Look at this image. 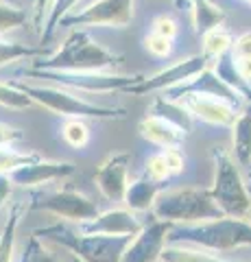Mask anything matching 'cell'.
Wrapping results in <instances>:
<instances>
[{
    "label": "cell",
    "instance_id": "f546056e",
    "mask_svg": "<svg viewBox=\"0 0 251 262\" xmlns=\"http://www.w3.org/2000/svg\"><path fill=\"white\" fill-rule=\"evenodd\" d=\"M22 262H59L48 249H44V245L37 241V236H31L27 249L22 253Z\"/></svg>",
    "mask_w": 251,
    "mask_h": 262
},
{
    "label": "cell",
    "instance_id": "603a6c76",
    "mask_svg": "<svg viewBox=\"0 0 251 262\" xmlns=\"http://www.w3.org/2000/svg\"><path fill=\"white\" fill-rule=\"evenodd\" d=\"M153 114H159V116H164L168 120H173L177 122L181 129L186 131H190V114L186 112L179 103H175V101H166V98H157L155 105H153Z\"/></svg>",
    "mask_w": 251,
    "mask_h": 262
},
{
    "label": "cell",
    "instance_id": "44dd1931",
    "mask_svg": "<svg viewBox=\"0 0 251 262\" xmlns=\"http://www.w3.org/2000/svg\"><path fill=\"white\" fill-rule=\"evenodd\" d=\"M162 262H227L218 256H212L203 249H192V247H181L179 243H171L162 249Z\"/></svg>",
    "mask_w": 251,
    "mask_h": 262
},
{
    "label": "cell",
    "instance_id": "d4e9b609",
    "mask_svg": "<svg viewBox=\"0 0 251 262\" xmlns=\"http://www.w3.org/2000/svg\"><path fill=\"white\" fill-rule=\"evenodd\" d=\"M63 140L70 146H75V149H83V146L90 142V129L79 118L68 120L66 125H63Z\"/></svg>",
    "mask_w": 251,
    "mask_h": 262
},
{
    "label": "cell",
    "instance_id": "30bf717a",
    "mask_svg": "<svg viewBox=\"0 0 251 262\" xmlns=\"http://www.w3.org/2000/svg\"><path fill=\"white\" fill-rule=\"evenodd\" d=\"M33 210H46L53 212L55 216L61 219H70V221H92L96 214H99V208L92 199H87L85 194H81L77 190H59L46 196H39L31 203Z\"/></svg>",
    "mask_w": 251,
    "mask_h": 262
},
{
    "label": "cell",
    "instance_id": "4dcf8cb0",
    "mask_svg": "<svg viewBox=\"0 0 251 262\" xmlns=\"http://www.w3.org/2000/svg\"><path fill=\"white\" fill-rule=\"evenodd\" d=\"M24 20H27V13H24L22 9L0 3V33L11 31V29H15V27H20Z\"/></svg>",
    "mask_w": 251,
    "mask_h": 262
},
{
    "label": "cell",
    "instance_id": "52a82bcc",
    "mask_svg": "<svg viewBox=\"0 0 251 262\" xmlns=\"http://www.w3.org/2000/svg\"><path fill=\"white\" fill-rule=\"evenodd\" d=\"M31 77L51 79L55 83L79 90V92H111V90H127L135 85L142 77H120V75H101V72H57V70H31Z\"/></svg>",
    "mask_w": 251,
    "mask_h": 262
},
{
    "label": "cell",
    "instance_id": "7c38bea8",
    "mask_svg": "<svg viewBox=\"0 0 251 262\" xmlns=\"http://www.w3.org/2000/svg\"><path fill=\"white\" fill-rule=\"evenodd\" d=\"M175 101H179V105L190 116L210 122V125L230 127L236 120V107L227 101H223V98H214L208 94H186L175 98Z\"/></svg>",
    "mask_w": 251,
    "mask_h": 262
},
{
    "label": "cell",
    "instance_id": "ffe728a7",
    "mask_svg": "<svg viewBox=\"0 0 251 262\" xmlns=\"http://www.w3.org/2000/svg\"><path fill=\"white\" fill-rule=\"evenodd\" d=\"M234 151L240 164L251 160V105L234 120Z\"/></svg>",
    "mask_w": 251,
    "mask_h": 262
},
{
    "label": "cell",
    "instance_id": "2e32d148",
    "mask_svg": "<svg viewBox=\"0 0 251 262\" xmlns=\"http://www.w3.org/2000/svg\"><path fill=\"white\" fill-rule=\"evenodd\" d=\"M186 134H188L186 129H181L173 120L159 116V114H149V116H144L140 120V136L153 144L164 146L166 151L168 149L179 151V146L186 140Z\"/></svg>",
    "mask_w": 251,
    "mask_h": 262
},
{
    "label": "cell",
    "instance_id": "7402d4cb",
    "mask_svg": "<svg viewBox=\"0 0 251 262\" xmlns=\"http://www.w3.org/2000/svg\"><path fill=\"white\" fill-rule=\"evenodd\" d=\"M230 46H232V37L223 27L210 29L208 33H203V57L206 59L223 57L225 53H227Z\"/></svg>",
    "mask_w": 251,
    "mask_h": 262
},
{
    "label": "cell",
    "instance_id": "9c48e42d",
    "mask_svg": "<svg viewBox=\"0 0 251 262\" xmlns=\"http://www.w3.org/2000/svg\"><path fill=\"white\" fill-rule=\"evenodd\" d=\"M171 227H173L171 223L155 216L131 238L120 262H157L162 256V249L168 243Z\"/></svg>",
    "mask_w": 251,
    "mask_h": 262
},
{
    "label": "cell",
    "instance_id": "b9f144b4",
    "mask_svg": "<svg viewBox=\"0 0 251 262\" xmlns=\"http://www.w3.org/2000/svg\"><path fill=\"white\" fill-rule=\"evenodd\" d=\"M245 3H247V5H251V0H245Z\"/></svg>",
    "mask_w": 251,
    "mask_h": 262
},
{
    "label": "cell",
    "instance_id": "8992f818",
    "mask_svg": "<svg viewBox=\"0 0 251 262\" xmlns=\"http://www.w3.org/2000/svg\"><path fill=\"white\" fill-rule=\"evenodd\" d=\"M20 90L31 101H37L44 105L46 110H51L61 116H75V118H99V120H120L125 118L123 107H103V105H94L83 98H77L63 90L55 88H33V85H20Z\"/></svg>",
    "mask_w": 251,
    "mask_h": 262
},
{
    "label": "cell",
    "instance_id": "e575fe53",
    "mask_svg": "<svg viewBox=\"0 0 251 262\" xmlns=\"http://www.w3.org/2000/svg\"><path fill=\"white\" fill-rule=\"evenodd\" d=\"M251 55V31L242 35L232 44V57H247Z\"/></svg>",
    "mask_w": 251,
    "mask_h": 262
},
{
    "label": "cell",
    "instance_id": "cb8c5ba5",
    "mask_svg": "<svg viewBox=\"0 0 251 262\" xmlns=\"http://www.w3.org/2000/svg\"><path fill=\"white\" fill-rule=\"evenodd\" d=\"M20 206H15L3 236H0V262H11L13 260V245H15V227H18V219H20Z\"/></svg>",
    "mask_w": 251,
    "mask_h": 262
},
{
    "label": "cell",
    "instance_id": "484cf974",
    "mask_svg": "<svg viewBox=\"0 0 251 262\" xmlns=\"http://www.w3.org/2000/svg\"><path fill=\"white\" fill-rule=\"evenodd\" d=\"M79 3V0H55L53 3V9H51V15H48V20H46V27H44V35H42V42L46 44L48 39H51L53 35V31L57 29V24L66 18V13L72 9Z\"/></svg>",
    "mask_w": 251,
    "mask_h": 262
},
{
    "label": "cell",
    "instance_id": "1f68e13d",
    "mask_svg": "<svg viewBox=\"0 0 251 262\" xmlns=\"http://www.w3.org/2000/svg\"><path fill=\"white\" fill-rule=\"evenodd\" d=\"M144 177L155 179V182H166L168 177H173L171 168H168V162H166V153L153 155L147 164V168H144Z\"/></svg>",
    "mask_w": 251,
    "mask_h": 262
},
{
    "label": "cell",
    "instance_id": "5b68a950",
    "mask_svg": "<svg viewBox=\"0 0 251 262\" xmlns=\"http://www.w3.org/2000/svg\"><path fill=\"white\" fill-rule=\"evenodd\" d=\"M212 199L225 216H236L242 219L249 214L251 208V196L242 175L236 166V162L225 151H216L214 153V186L212 190Z\"/></svg>",
    "mask_w": 251,
    "mask_h": 262
},
{
    "label": "cell",
    "instance_id": "f1b7e54d",
    "mask_svg": "<svg viewBox=\"0 0 251 262\" xmlns=\"http://www.w3.org/2000/svg\"><path fill=\"white\" fill-rule=\"evenodd\" d=\"M31 103H33L31 101V96L24 94L20 88L0 83V105H5V107H13V110H22V107H29Z\"/></svg>",
    "mask_w": 251,
    "mask_h": 262
},
{
    "label": "cell",
    "instance_id": "ba28073f",
    "mask_svg": "<svg viewBox=\"0 0 251 262\" xmlns=\"http://www.w3.org/2000/svg\"><path fill=\"white\" fill-rule=\"evenodd\" d=\"M133 0H96L81 13L66 15L59 24L66 27H116L123 29L131 22Z\"/></svg>",
    "mask_w": 251,
    "mask_h": 262
},
{
    "label": "cell",
    "instance_id": "83f0119b",
    "mask_svg": "<svg viewBox=\"0 0 251 262\" xmlns=\"http://www.w3.org/2000/svg\"><path fill=\"white\" fill-rule=\"evenodd\" d=\"M33 160H37V155H33V153H18L13 149L0 146V173H11V170L20 168Z\"/></svg>",
    "mask_w": 251,
    "mask_h": 262
},
{
    "label": "cell",
    "instance_id": "d6986e66",
    "mask_svg": "<svg viewBox=\"0 0 251 262\" xmlns=\"http://www.w3.org/2000/svg\"><path fill=\"white\" fill-rule=\"evenodd\" d=\"M225 22V13L210 0H192V24L199 35L216 29Z\"/></svg>",
    "mask_w": 251,
    "mask_h": 262
},
{
    "label": "cell",
    "instance_id": "3957f363",
    "mask_svg": "<svg viewBox=\"0 0 251 262\" xmlns=\"http://www.w3.org/2000/svg\"><path fill=\"white\" fill-rule=\"evenodd\" d=\"M37 234L63 245L81 262H120L127 245L133 236H103V234H77L66 225H51Z\"/></svg>",
    "mask_w": 251,
    "mask_h": 262
},
{
    "label": "cell",
    "instance_id": "ab89813d",
    "mask_svg": "<svg viewBox=\"0 0 251 262\" xmlns=\"http://www.w3.org/2000/svg\"><path fill=\"white\" fill-rule=\"evenodd\" d=\"M72 262H81V260H79L77 256H72Z\"/></svg>",
    "mask_w": 251,
    "mask_h": 262
},
{
    "label": "cell",
    "instance_id": "74e56055",
    "mask_svg": "<svg viewBox=\"0 0 251 262\" xmlns=\"http://www.w3.org/2000/svg\"><path fill=\"white\" fill-rule=\"evenodd\" d=\"M33 3H35L37 20H42V15H44V9H48V5H51V0H33Z\"/></svg>",
    "mask_w": 251,
    "mask_h": 262
},
{
    "label": "cell",
    "instance_id": "f35d334b",
    "mask_svg": "<svg viewBox=\"0 0 251 262\" xmlns=\"http://www.w3.org/2000/svg\"><path fill=\"white\" fill-rule=\"evenodd\" d=\"M175 5H177V7H181V5H184V0H175Z\"/></svg>",
    "mask_w": 251,
    "mask_h": 262
},
{
    "label": "cell",
    "instance_id": "ac0fdd59",
    "mask_svg": "<svg viewBox=\"0 0 251 262\" xmlns=\"http://www.w3.org/2000/svg\"><path fill=\"white\" fill-rule=\"evenodd\" d=\"M166 182H155V179H149V177H140L135 182L127 184V190H125V203L131 210L135 212H142V210H149L153 203H155L159 190L164 188Z\"/></svg>",
    "mask_w": 251,
    "mask_h": 262
},
{
    "label": "cell",
    "instance_id": "5bb4252c",
    "mask_svg": "<svg viewBox=\"0 0 251 262\" xmlns=\"http://www.w3.org/2000/svg\"><path fill=\"white\" fill-rule=\"evenodd\" d=\"M129 153H114L101 164L96 170V184L101 192L111 201H123L127 190V168H129Z\"/></svg>",
    "mask_w": 251,
    "mask_h": 262
},
{
    "label": "cell",
    "instance_id": "e0dca14e",
    "mask_svg": "<svg viewBox=\"0 0 251 262\" xmlns=\"http://www.w3.org/2000/svg\"><path fill=\"white\" fill-rule=\"evenodd\" d=\"M142 229L140 221L129 210H109L99 212L85 225V234H103V236H135Z\"/></svg>",
    "mask_w": 251,
    "mask_h": 262
},
{
    "label": "cell",
    "instance_id": "7a4b0ae2",
    "mask_svg": "<svg viewBox=\"0 0 251 262\" xmlns=\"http://www.w3.org/2000/svg\"><path fill=\"white\" fill-rule=\"evenodd\" d=\"M171 243H190L212 251H230L251 245V223H245L236 216H221L203 221L201 225L181 227L177 232H168Z\"/></svg>",
    "mask_w": 251,
    "mask_h": 262
},
{
    "label": "cell",
    "instance_id": "4fadbf2b",
    "mask_svg": "<svg viewBox=\"0 0 251 262\" xmlns=\"http://www.w3.org/2000/svg\"><path fill=\"white\" fill-rule=\"evenodd\" d=\"M186 94H208V96H214V98H223V101H227L230 105H234V107L238 105V98L242 96L236 88H232L227 81H223L216 72L208 70V68L201 70L199 75H194L192 79H188L186 83L171 88L173 101L179 96H186Z\"/></svg>",
    "mask_w": 251,
    "mask_h": 262
},
{
    "label": "cell",
    "instance_id": "6da1fadb",
    "mask_svg": "<svg viewBox=\"0 0 251 262\" xmlns=\"http://www.w3.org/2000/svg\"><path fill=\"white\" fill-rule=\"evenodd\" d=\"M123 63V55H116L103 48L99 42L83 31H75L61 44V48L46 61H39L37 68L57 72H101Z\"/></svg>",
    "mask_w": 251,
    "mask_h": 262
},
{
    "label": "cell",
    "instance_id": "d6a6232c",
    "mask_svg": "<svg viewBox=\"0 0 251 262\" xmlns=\"http://www.w3.org/2000/svg\"><path fill=\"white\" fill-rule=\"evenodd\" d=\"M171 44H173V39L162 37V35H157V33H151V35H147V39H144L147 51L153 53L155 57H166L168 53H171Z\"/></svg>",
    "mask_w": 251,
    "mask_h": 262
},
{
    "label": "cell",
    "instance_id": "4316f807",
    "mask_svg": "<svg viewBox=\"0 0 251 262\" xmlns=\"http://www.w3.org/2000/svg\"><path fill=\"white\" fill-rule=\"evenodd\" d=\"M39 53H42L39 48H31V46H24L18 42H5V39H0V66L22 59V57H33Z\"/></svg>",
    "mask_w": 251,
    "mask_h": 262
},
{
    "label": "cell",
    "instance_id": "d590c367",
    "mask_svg": "<svg viewBox=\"0 0 251 262\" xmlns=\"http://www.w3.org/2000/svg\"><path fill=\"white\" fill-rule=\"evenodd\" d=\"M20 138H22L20 129H13L9 125H5V122H0V146H7L15 140H20Z\"/></svg>",
    "mask_w": 251,
    "mask_h": 262
},
{
    "label": "cell",
    "instance_id": "7bdbcfd3",
    "mask_svg": "<svg viewBox=\"0 0 251 262\" xmlns=\"http://www.w3.org/2000/svg\"><path fill=\"white\" fill-rule=\"evenodd\" d=\"M249 216H251V208H249Z\"/></svg>",
    "mask_w": 251,
    "mask_h": 262
},
{
    "label": "cell",
    "instance_id": "60d3db41",
    "mask_svg": "<svg viewBox=\"0 0 251 262\" xmlns=\"http://www.w3.org/2000/svg\"><path fill=\"white\" fill-rule=\"evenodd\" d=\"M249 188H251V175H249Z\"/></svg>",
    "mask_w": 251,
    "mask_h": 262
},
{
    "label": "cell",
    "instance_id": "836d02e7",
    "mask_svg": "<svg viewBox=\"0 0 251 262\" xmlns=\"http://www.w3.org/2000/svg\"><path fill=\"white\" fill-rule=\"evenodd\" d=\"M151 33H157V35H162V37L173 39L175 33H177V24L171 18H166V15H159V18L153 22V31Z\"/></svg>",
    "mask_w": 251,
    "mask_h": 262
},
{
    "label": "cell",
    "instance_id": "9a60e30c",
    "mask_svg": "<svg viewBox=\"0 0 251 262\" xmlns=\"http://www.w3.org/2000/svg\"><path fill=\"white\" fill-rule=\"evenodd\" d=\"M75 173V166L68 162H46V160H33L24 166L11 170L9 179L20 186H37V184H46L53 179H61Z\"/></svg>",
    "mask_w": 251,
    "mask_h": 262
},
{
    "label": "cell",
    "instance_id": "8d00e7d4",
    "mask_svg": "<svg viewBox=\"0 0 251 262\" xmlns=\"http://www.w3.org/2000/svg\"><path fill=\"white\" fill-rule=\"evenodd\" d=\"M9 192H11V179L0 173V206H3V201L7 199Z\"/></svg>",
    "mask_w": 251,
    "mask_h": 262
},
{
    "label": "cell",
    "instance_id": "277c9868",
    "mask_svg": "<svg viewBox=\"0 0 251 262\" xmlns=\"http://www.w3.org/2000/svg\"><path fill=\"white\" fill-rule=\"evenodd\" d=\"M155 216L166 223H203V221L225 216L221 208L214 203L210 190L199 188H186L162 194L155 199Z\"/></svg>",
    "mask_w": 251,
    "mask_h": 262
},
{
    "label": "cell",
    "instance_id": "8fae6325",
    "mask_svg": "<svg viewBox=\"0 0 251 262\" xmlns=\"http://www.w3.org/2000/svg\"><path fill=\"white\" fill-rule=\"evenodd\" d=\"M208 61L210 59H206L203 55H192V57H188V59L177 61V63L171 66V68L162 70V72H157V75H153L149 79L142 77L135 85L127 88V92H131V94H147V92H153V90L177 88V85L186 83L188 79H192L194 75H199L201 70H206Z\"/></svg>",
    "mask_w": 251,
    "mask_h": 262
}]
</instances>
